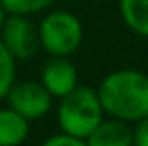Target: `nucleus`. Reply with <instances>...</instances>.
Returning a JSON list of instances; mask_svg holds the SVG:
<instances>
[{
    "instance_id": "nucleus-7",
    "label": "nucleus",
    "mask_w": 148,
    "mask_h": 146,
    "mask_svg": "<svg viewBox=\"0 0 148 146\" xmlns=\"http://www.w3.org/2000/svg\"><path fill=\"white\" fill-rule=\"evenodd\" d=\"M84 142L86 146H132V128L118 118H102Z\"/></svg>"
},
{
    "instance_id": "nucleus-6",
    "label": "nucleus",
    "mask_w": 148,
    "mask_h": 146,
    "mask_svg": "<svg viewBox=\"0 0 148 146\" xmlns=\"http://www.w3.org/2000/svg\"><path fill=\"white\" fill-rule=\"evenodd\" d=\"M40 82L52 98H62L74 90L78 86V70L74 62H70V56H50L42 66Z\"/></svg>"
},
{
    "instance_id": "nucleus-3",
    "label": "nucleus",
    "mask_w": 148,
    "mask_h": 146,
    "mask_svg": "<svg viewBox=\"0 0 148 146\" xmlns=\"http://www.w3.org/2000/svg\"><path fill=\"white\" fill-rule=\"evenodd\" d=\"M36 28L40 48L48 56H72L84 40L82 22L68 10L48 12Z\"/></svg>"
},
{
    "instance_id": "nucleus-13",
    "label": "nucleus",
    "mask_w": 148,
    "mask_h": 146,
    "mask_svg": "<svg viewBox=\"0 0 148 146\" xmlns=\"http://www.w3.org/2000/svg\"><path fill=\"white\" fill-rule=\"evenodd\" d=\"M132 146H148V116L136 120V128L132 130Z\"/></svg>"
},
{
    "instance_id": "nucleus-9",
    "label": "nucleus",
    "mask_w": 148,
    "mask_h": 146,
    "mask_svg": "<svg viewBox=\"0 0 148 146\" xmlns=\"http://www.w3.org/2000/svg\"><path fill=\"white\" fill-rule=\"evenodd\" d=\"M124 24L134 34L148 38V0H118Z\"/></svg>"
},
{
    "instance_id": "nucleus-2",
    "label": "nucleus",
    "mask_w": 148,
    "mask_h": 146,
    "mask_svg": "<svg viewBox=\"0 0 148 146\" xmlns=\"http://www.w3.org/2000/svg\"><path fill=\"white\" fill-rule=\"evenodd\" d=\"M58 100H60L56 108L58 128L60 132H66L76 138H86L106 116L96 90L90 86L78 84L74 90Z\"/></svg>"
},
{
    "instance_id": "nucleus-10",
    "label": "nucleus",
    "mask_w": 148,
    "mask_h": 146,
    "mask_svg": "<svg viewBox=\"0 0 148 146\" xmlns=\"http://www.w3.org/2000/svg\"><path fill=\"white\" fill-rule=\"evenodd\" d=\"M14 80H16V60L0 40V100L6 96Z\"/></svg>"
},
{
    "instance_id": "nucleus-4",
    "label": "nucleus",
    "mask_w": 148,
    "mask_h": 146,
    "mask_svg": "<svg viewBox=\"0 0 148 146\" xmlns=\"http://www.w3.org/2000/svg\"><path fill=\"white\" fill-rule=\"evenodd\" d=\"M6 102L12 110L22 114L26 120H40L44 118L52 108V96L38 80H20L8 88L6 92Z\"/></svg>"
},
{
    "instance_id": "nucleus-8",
    "label": "nucleus",
    "mask_w": 148,
    "mask_h": 146,
    "mask_svg": "<svg viewBox=\"0 0 148 146\" xmlns=\"http://www.w3.org/2000/svg\"><path fill=\"white\" fill-rule=\"evenodd\" d=\"M30 134V120L12 110L0 108V146H20Z\"/></svg>"
},
{
    "instance_id": "nucleus-5",
    "label": "nucleus",
    "mask_w": 148,
    "mask_h": 146,
    "mask_svg": "<svg viewBox=\"0 0 148 146\" xmlns=\"http://www.w3.org/2000/svg\"><path fill=\"white\" fill-rule=\"evenodd\" d=\"M0 40L6 50L14 56V60H28L38 48V28L24 14H8L0 28Z\"/></svg>"
},
{
    "instance_id": "nucleus-12",
    "label": "nucleus",
    "mask_w": 148,
    "mask_h": 146,
    "mask_svg": "<svg viewBox=\"0 0 148 146\" xmlns=\"http://www.w3.org/2000/svg\"><path fill=\"white\" fill-rule=\"evenodd\" d=\"M40 146H86L84 138H76V136H70L66 132H60V134H54L46 138Z\"/></svg>"
},
{
    "instance_id": "nucleus-1",
    "label": "nucleus",
    "mask_w": 148,
    "mask_h": 146,
    "mask_svg": "<svg viewBox=\"0 0 148 146\" xmlns=\"http://www.w3.org/2000/svg\"><path fill=\"white\" fill-rule=\"evenodd\" d=\"M102 110L110 118L136 122L148 116V74L120 68L106 74L96 88Z\"/></svg>"
},
{
    "instance_id": "nucleus-11",
    "label": "nucleus",
    "mask_w": 148,
    "mask_h": 146,
    "mask_svg": "<svg viewBox=\"0 0 148 146\" xmlns=\"http://www.w3.org/2000/svg\"><path fill=\"white\" fill-rule=\"evenodd\" d=\"M0 2L8 14L32 16V14H38V12L50 8V4H54L56 0H0Z\"/></svg>"
},
{
    "instance_id": "nucleus-14",
    "label": "nucleus",
    "mask_w": 148,
    "mask_h": 146,
    "mask_svg": "<svg viewBox=\"0 0 148 146\" xmlns=\"http://www.w3.org/2000/svg\"><path fill=\"white\" fill-rule=\"evenodd\" d=\"M6 16H8V12H6V8H4V6H2V2H0V28H2V24H4Z\"/></svg>"
}]
</instances>
